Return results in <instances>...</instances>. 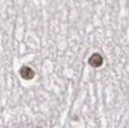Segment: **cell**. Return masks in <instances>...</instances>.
I'll return each instance as SVG.
<instances>
[{
	"label": "cell",
	"instance_id": "7a4b0ae2",
	"mask_svg": "<svg viewBox=\"0 0 129 128\" xmlns=\"http://www.w3.org/2000/svg\"><path fill=\"white\" fill-rule=\"evenodd\" d=\"M102 62H103V59H102V57L98 54L92 55V56L90 57V59H89L90 65L94 66V68H97V66H100L102 64Z\"/></svg>",
	"mask_w": 129,
	"mask_h": 128
},
{
	"label": "cell",
	"instance_id": "6da1fadb",
	"mask_svg": "<svg viewBox=\"0 0 129 128\" xmlns=\"http://www.w3.org/2000/svg\"><path fill=\"white\" fill-rule=\"evenodd\" d=\"M20 75H21V77L25 78V80H31V78L35 76V71H33L31 68H28V66H23L21 70H20Z\"/></svg>",
	"mask_w": 129,
	"mask_h": 128
}]
</instances>
